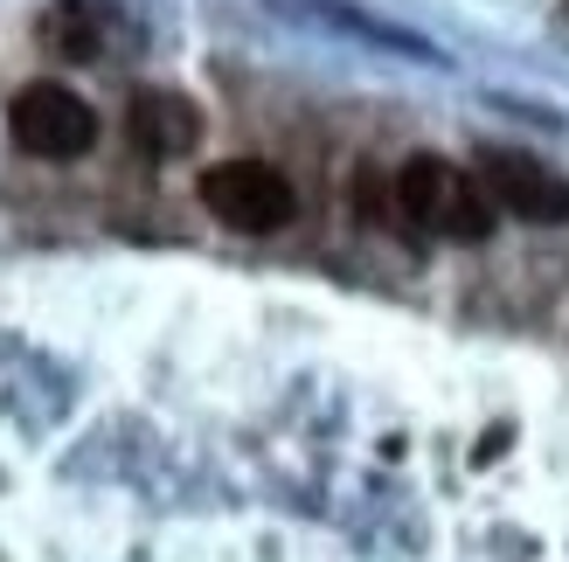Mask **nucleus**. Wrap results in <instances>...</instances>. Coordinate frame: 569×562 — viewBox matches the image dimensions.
<instances>
[{"label":"nucleus","mask_w":569,"mask_h":562,"mask_svg":"<svg viewBox=\"0 0 569 562\" xmlns=\"http://www.w3.org/2000/svg\"><path fill=\"white\" fill-rule=\"evenodd\" d=\"M396 209L417 237H438V243H487L500 222L487 181L445 153H417L396 167Z\"/></svg>","instance_id":"obj_1"},{"label":"nucleus","mask_w":569,"mask_h":562,"mask_svg":"<svg viewBox=\"0 0 569 562\" xmlns=\"http://www.w3.org/2000/svg\"><path fill=\"white\" fill-rule=\"evenodd\" d=\"M202 209L216 222H230V230H243V237H271V230L292 222L299 194L264 160H216L209 174H202Z\"/></svg>","instance_id":"obj_2"},{"label":"nucleus","mask_w":569,"mask_h":562,"mask_svg":"<svg viewBox=\"0 0 569 562\" xmlns=\"http://www.w3.org/2000/svg\"><path fill=\"white\" fill-rule=\"evenodd\" d=\"M8 132H14V147L36 153V160H77V153H91V139H98V111L83 104L70 83H28L8 104Z\"/></svg>","instance_id":"obj_3"},{"label":"nucleus","mask_w":569,"mask_h":562,"mask_svg":"<svg viewBox=\"0 0 569 562\" xmlns=\"http://www.w3.org/2000/svg\"><path fill=\"white\" fill-rule=\"evenodd\" d=\"M479 181H487L493 209L515 215V222H535V230L569 222V181L556 174V167H542L535 153H515V147L479 153Z\"/></svg>","instance_id":"obj_4"},{"label":"nucleus","mask_w":569,"mask_h":562,"mask_svg":"<svg viewBox=\"0 0 569 562\" xmlns=\"http://www.w3.org/2000/svg\"><path fill=\"white\" fill-rule=\"evenodd\" d=\"M126 139L139 153H153V160H181L194 139H202V111H194L181 91H139L126 104Z\"/></svg>","instance_id":"obj_5"},{"label":"nucleus","mask_w":569,"mask_h":562,"mask_svg":"<svg viewBox=\"0 0 569 562\" xmlns=\"http://www.w3.org/2000/svg\"><path fill=\"white\" fill-rule=\"evenodd\" d=\"M42 36H49L56 49H63V56H77V63H91V56H98V21H91V14H77V8L49 14Z\"/></svg>","instance_id":"obj_6"}]
</instances>
